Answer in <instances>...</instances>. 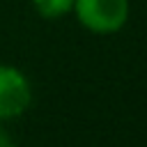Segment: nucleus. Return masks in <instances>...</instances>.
Here are the masks:
<instances>
[{
	"instance_id": "3",
	"label": "nucleus",
	"mask_w": 147,
	"mask_h": 147,
	"mask_svg": "<svg viewBox=\"0 0 147 147\" xmlns=\"http://www.w3.org/2000/svg\"><path fill=\"white\" fill-rule=\"evenodd\" d=\"M44 18H57L74 9V0H32Z\"/></svg>"
},
{
	"instance_id": "4",
	"label": "nucleus",
	"mask_w": 147,
	"mask_h": 147,
	"mask_svg": "<svg viewBox=\"0 0 147 147\" xmlns=\"http://www.w3.org/2000/svg\"><path fill=\"white\" fill-rule=\"evenodd\" d=\"M0 147H14V142L9 140V136L5 131H0Z\"/></svg>"
},
{
	"instance_id": "2",
	"label": "nucleus",
	"mask_w": 147,
	"mask_h": 147,
	"mask_svg": "<svg viewBox=\"0 0 147 147\" xmlns=\"http://www.w3.org/2000/svg\"><path fill=\"white\" fill-rule=\"evenodd\" d=\"M30 99L28 78L18 69L0 64V119L18 117L30 106Z\"/></svg>"
},
{
	"instance_id": "1",
	"label": "nucleus",
	"mask_w": 147,
	"mask_h": 147,
	"mask_svg": "<svg viewBox=\"0 0 147 147\" xmlns=\"http://www.w3.org/2000/svg\"><path fill=\"white\" fill-rule=\"evenodd\" d=\"M74 9L92 32H115L129 18V0H74Z\"/></svg>"
}]
</instances>
